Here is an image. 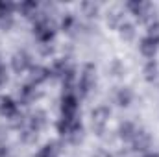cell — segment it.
I'll return each instance as SVG.
<instances>
[{
    "label": "cell",
    "instance_id": "44dd1931",
    "mask_svg": "<svg viewBox=\"0 0 159 157\" xmlns=\"http://www.w3.org/2000/svg\"><path fill=\"white\" fill-rule=\"evenodd\" d=\"M81 9L85 11V15L93 17V15H96V11H98V4H94V2H83V4H81Z\"/></svg>",
    "mask_w": 159,
    "mask_h": 157
},
{
    "label": "cell",
    "instance_id": "83f0119b",
    "mask_svg": "<svg viewBox=\"0 0 159 157\" xmlns=\"http://www.w3.org/2000/svg\"><path fill=\"white\" fill-rule=\"evenodd\" d=\"M144 157H159V152H148L144 154Z\"/></svg>",
    "mask_w": 159,
    "mask_h": 157
},
{
    "label": "cell",
    "instance_id": "7c38bea8",
    "mask_svg": "<svg viewBox=\"0 0 159 157\" xmlns=\"http://www.w3.org/2000/svg\"><path fill=\"white\" fill-rule=\"evenodd\" d=\"M107 22H109V26H113V28H120L126 20H124V11L120 9V7H113V9H109V13H107Z\"/></svg>",
    "mask_w": 159,
    "mask_h": 157
},
{
    "label": "cell",
    "instance_id": "7402d4cb",
    "mask_svg": "<svg viewBox=\"0 0 159 157\" xmlns=\"http://www.w3.org/2000/svg\"><path fill=\"white\" fill-rule=\"evenodd\" d=\"M37 139V129H34V128H26L24 131H22V141H26V142H34Z\"/></svg>",
    "mask_w": 159,
    "mask_h": 157
},
{
    "label": "cell",
    "instance_id": "603a6c76",
    "mask_svg": "<svg viewBox=\"0 0 159 157\" xmlns=\"http://www.w3.org/2000/svg\"><path fill=\"white\" fill-rule=\"evenodd\" d=\"M13 4L11 2H0V17H7V15H11V11H13Z\"/></svg>",
    "mask_w": 159,
    "mask_h": 157
},
{
    "label": "cell",
    "instance_id": "d6986e66",
    "mask_svg": "<svg viewBox=\"0 0 159 157\" xmlns=\"http://www.w3.org/2000/svg\"><path fill=\"white\" fill-rule=\"evenodd\" d=\"M19 9L22 11L24 17H34L35 11H37V4H35V2H22V4L19 6Z\"/></svg>",
    "mask_w": 159,
    "mask_h": 157
},
{
    "label": "cell",
    "instance_id": "4316f807",
    "mask_svg": "<svg viewBox=\"0 0 159 157\" xmlns=\"http://www.w3.org/2000/svg\"><path fill=\"white\" fill-rule=\"evenodd\" d=\"M94 157H111V155H109L107 152H104V150H100V152H96V154H94Z\"/></svg>",
    "mask_w": 159,
    "mask_h": 157
},
{
    "label": "cell",
    "instance_id": "9c48e42d",
    "mask_svg": "<svg viewBox=\"0 0 159 157\" xmlns=\"http://www.w3.org/2000/svg\"><path fill=\"white\" fill-rule=\"evenodd\" d=\"M0 115L6 118H15L19 115V105L15 104V100H11L9 96H2L0 98Z\"/></svg>",
    "mask_w": 159,
    "mask_h": 157
},
{
    "label": "cell",
    "instance_id": "30bf717a",
    "mask_svg": "<svg viewBox=\"0 0 159 157\" xmlns=\"http://www.w3.org/2000/svg\"><path fill=\"white\" fill-rule=\"evenodd\" d=\"M50 70L48 69H44V67H32L30 69V83L32 85H39V83H44L46 79L50 78Z\"/></svg>",
    "mask_w": 159,
    "mask_h": 157
},
{
    "label": "cell",
    "instance_id": "8992f818",
    "mask_svg": "<svg viewBox=\"0 0 159 157\" xmlns=\"http://www.w3.org/2000/svg\"><path fill=\"white\" fill-rule=\"evenodd\" d=\"M129 142H131V146H133L135 152H146V150L150 148V144H152V137H150L148 131L137 129L135 135H133V139H131Z\"/></svg>",
    "mask_w": 159,
    "mask_h": 157
},
{
    "label": "cell",
    "instance_id": "ac0fdd59",
    "mask_svg": "<svg viewBox=\"0 0 159 157\" xmlns=\"http://www.w3.org/2000/svg\"><path fill=\"white\" fill-rule=\"evenodd\" d=\"M144 76H146L148 81H154V79L157 78V65H156L154 59H150V61L146 63V67H144Z\"/></svg>",
    "mask_w": 159,
    "mask_h": 157
},
{
    "label": "cell",
    "instance_id": "3957f363",
    "mask_svg": "<svg viewBox=\"0 0 159 157\" xmlns=\"http://www.w3.org/2000/svg\"><path fill=\"white\" fill-rule=\"evenodd\" d=\"M34 34H35V37H37L41 43H50V41L54 39L56 26H54V22H52L46 15H43V17L37 19V22H35V26H34Z\"/></svg>",
    "mask_w": 159,
    "mask_h": 157
},
{
    "label": "cell",
    "instance_id": "4fadbf2b",
    "mask_svg": "<svg viewBox=\"0 0 159 157\" xmlns=\"http://www.w3.org/2000/svg\"><path fill=\"white\" fill-rule=\"evenodd\" d=\"M131 100H133V92H131V89H128V87L119 89V92H117V102H119V105L128 107V105L131 104Z\"/></svg>",
    "mask_w": 159,
    "mask_h": 157
},
{
    "label": "cell",
    "instance_id": "52a82bcc",
    "mask_svg": "<svg viewBox=\"0 0 159 157\" xmlns=\"http://www.w3.org/2000/svg\"><path fill=\"white\" fill-rule=\"evenodd\" d=\"M61 113L63 117H76L78 113V98L72 92H67L61 98Z\"/></svg>",
    "mask_w": 159,
    "mask_h": 157
},
{
    "label": "cell",
    "instance_id": "2e32d148",
    "mask_svg": "<svg viewBox=\"0 0 159 157\" xmlns=\"http://www.w3.org/2000/svg\"><path fill=\"white\" fill-rule=\"evenodd\" d=\"M35 96H37V94H35V85H32V83L26 85V87L20 91V100H22L24 104H30Z\"/></svg>",
    "mask_w": 159,
    "mask_h": 157
},
{
    "label": "cell",
    "instance_id": "ffe728a7",
    "mask_svg": "<svg viewBox=\"0 0 159 157\" xmlns=\"http://www.w3.org/2000/svg\"><path fill=\"white\" fill-rule=\"evenodd\" d=\"M146 37L150 41H154L156 44H159V22H152L150 26H148V30H146Z\"/></svg>",
    "mask_w": 159,
    "mask_h": 157
},
{
    "label": "cell",
    "instance_id": "9a60e30c",
    "mask_svg": "<svg viewBox=\"0 0 159 157\" xmlns=\"http://www.w3.org/2000/svg\"><path fill=\"white\" fill-rule=\"evenodd\" d=\"M44 124H46V117H44V113H43V111L34 113V115L30 117V128H34V129H37V131H39Z\"/></svg>",
    "mask_w": 159,
    "mask_h": 157
},
{
    "label": "cell",
    "instance_id": "5b68a950",
    "mask_svg": "<svg viewBox=\"0 0 159 157\" xmlns=\"http://www.w3.org/2000/svg\"><path fill=\"white\" fill-rule=\"evenodd\" d=\"M109 115H111V111L106 105H100L91 113V124H93L94 133H98V135L104 133V129L107 126V120H109Z\"/></svg>",
    "mask_w": 159,
    "mask_h": 157
},
{
    "label": "cell",
    "instance_id": "e0dca14e",
    "mask_svg": "<svg viewBox=\"0 0 159 157\" xmlns=\"http://www.w3.org/2000/svg\"><path fill=\"white\" fill-rule=\"evenodd\" d=\"M119 34H120V37H122L124 41H131L133 37H135V28H133L131 24L124 22V24L119 28Z\"/></svg>",
    "mask_w": 159,
    "mask_h": 157
},
{
    "label": "cell",
    "instance_id": "d4e9b609",
    "mask_svg": "<svg viewBox=\"0 0 159 157\" xmlns=\"http://www.w3.org/2000/svg\"><path fill=\"white\" fill-rule=\"evenodd\" d=\"M74 24H76V20H74V17H72V15H67V17L63 19V22H61L63 30H67V32H70V30L74 28Z\"/></svg>",
    "mask_w": 159,
    "mask_h": 157
},
{
    "label": "cell",
    "instance_id": "ba28073f",
    "mask_svg": "<svg viewBox=\"0 0 159 157\" xmlns=\"http://www.w3.org/2000/svg\"><path fill=\"white\" fill-rule=\"evenodd\" d=\"M11 69L17 72V74H22L24 70L32 69V61H30V56L26 52H17L13 57H11Z\"/></svg>",
    "mask_w": 159,
    "mask_h": 157
},
{
    "label": "cell",
    "instance_id": "484cf974",
    "mask_svg": "<svg viewBox=\"0 0 159 157\" xmlns=\"http://www.w3.org/2000/svg\"><path fill=\"white\" fill-rule=\"evenodd\" d=\"M7 81V72H6V69H4V65L0 63V85H4Z\"/></svg>",
    "mask_w": 159,
    "mask_h": 157
},
{
    "label": "cell",
    "instance_id": "7a4b0ae2",
    "mask_svg": "<svg viewBox=\"0 0 159 157\" xmlns=\"http://www.w3.org/2000/svg\"><path fill=\"white\" fill-rule=\"evenodd\" d=\"M128 9L141 20V22H146L148 26L152 22H156V7L150 4V2H144V0H131L128 2Z\"/></svg>",
    "mask_w": 159,
    "mask_h": 157
},
{
    "label": "cell",
    "instance_id": "277c9868",
    "mask_svg": "<svg viewBox=\"0 0 159 157\" xmlns=\"http://www.w3.org/2000/svg\"><path fill=\"white\" fill-rule=\"evenodd\" d=\"M96 85V70H94V65H85L81 74H80V79H78V91L87 96Z\"/></svg>",
    "mask_w": 159,
    "mask_h": 157
},
{
    "label": "cell",
    "instance_id": "cb8c5ba5",
    "mask_svg": "<svg viewBox=\"0 0 159 157\" xmlns=\"http://www.w3.org/2000/svg\"><path fill=\"white\" fill-rule=\"evenodd\" d=\"M56 155H57V154H56V148H54L52 144H46V146L39 152L37 157H56Z\"/></svg>",
    "mask_w": 159,
    "mask_h": 157
},
{
    "label": "cell",
    "instance_id": "8fae6325",
    "mask_svg": "<svg viewBox=\"0 0 159 157\" xmlns=\"http://www.w3.org/2000/svg\"><path fill=\"white\" fill-rule=\"evenodd\" d=\"M139 50H141V54L144 57H150L152 59L156 56V52H157V44L154 41H150L148 37H144V39H141V43H139Z\"/></svg>",
    "mask_w": 159,
    "mask_h": 157
},
{
    "label": "cell",
    "instance_id": "5bb4252c",
    "mask_svg": "<svg viewBox=\"0 0 159 157\" xmlns=\"http://www.w3.org/2000/svg\"><path fill=\"white\" fill-rule=\"evenodd\" d=\"M135 131H137V128H135L131 122H124V124L120 126V129H119L120 139H122V141H131L133 135H135Z\"/></svg>",
    "mask_w": 159,
    "mask_h": 157
},
{
    "label": "cell",
    "instance_id": "6da1fadb",
    "mask_svg": "<svg viewBox=\"0 0 159 157\" xmlns=\"http://www.w3.org/2000/svg\"><path fill=\"white\" fill-rule=\"evenodd\" d=\"M57 131L70 142H78L81 139V122L78 117H63L57 122Z\"/></svg>",
    "mask_w": 159,
    "mask_h": 157
}]
</instances>
